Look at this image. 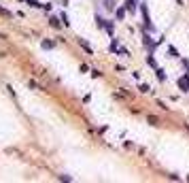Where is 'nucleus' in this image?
<instances>
[{"label":"nucleus","instance_id":"12","mask_svg":"<svg viewBox=\"0 0 189 183\" xmlns=\"http://www.w3.org/2000/svg\"><path fill=\"white\" fill-rule=\"evenodd\" d=\"M28 4H30V7H34V9H43V7H45V4H40L38 0H28Z\"/></svg>","mask_w":189,"mask_h":183},{"label":"nucleus","instance_id":"9","mask_svg":"<svg viewBox=\"0 0 189 183\" xmlns=\"http://www.w3.org/2000/svg\"><path fill=\"white\" fill-rule=\"evenodd\" d=\"M79 45H81V47L85 49L87 53H92V47H89V43H87V41H83V38H79Z\"/></svg>","mask_w":189,"mask_h":183},{"label":"nucleus","instance_id":"15","mask_svg":"<svg viewBox=\"0 0 189 183\" xmlns=\"http://www.w3.org/2000/svg\"><path fill=\"white\" fill-rule=\"evenodd\" d=\"M59 19H62V24H64V26L70 24V22H68V15H66V13H62V17H59Z\"/></svg>","mask_w":189,"mask_h":183},{"label":"nucleus","instance_id":"16","mask_svg":"<svg viewBox=\"0 0 189 183\" xmlns=\"http://www.w3.org/2000/svg\"><path fill=\"white\" fill-rule=\"evenodd\" d=\"M0 13H2V15H4V17H11V13L7 11V9H4V7H2V4H0Z\"/></svg>","mask_w":189,"mask_h":183},{"label":"nucleus","instance_id":"13","mask_svg":"<svg viewBox=\"0 0 189 183\" xmlns=\"http://www.w3.org/2000/svg\"><path fill=\"white\" fill-rule=\"evenodd\" d=\"M104 7L108 11H115V0H104Z\"/></svg>","mask_w":189,"mask_h":183},{"label":"nucleus","instance_id":"4","mask_svg":"<svg viewBox=\"0 0 189 183\" xmlns=\"http://www.w3.org/2000/svg\"><path fill=\"white\" fill-rule=\"evenodd\" d=\"M166 51H168V58H181V55H178V51H177V47H172V45H168Z\"/></svg>","mask_w":189,"mask_h":183},{"label":"nucleus","instance_id":"3","mask_svg":"<svg viewBox=\"0 0 189 183\" xmlns=\"http://www.w3.org/2000/svg\"><path fill=\"white\" fill-rule=\"evenodd\" d=\"M147 64H149V66H153V68H157V60H155L153 51H149V55H147Z\"/></svg>","mask_w":189,"mask_h":183},{"label":"nucleus","instance_id":"17","mask_svg":"<svg viewBox=\"0 0 189 183\" xmlns=\"http://www.w3.org/2000/svg\"><path fill=\"white\" fill-rule=\"evenodd\" d=\"M183 66H185V70L189 73V60H183Z\"/></svg>","mask_w":189,"mask_h":183},{"label":"nucleus","instance_id":"10","mask_svg":"<svg viewBox=\"0 0 189 183\" xmlns=\"http://www.w3.org/2000/svg\"><path fill=\"white\" fill-rule=\"evenodd\" d=\"M40 47H43V49H53V47H55V43H53V41H43Z\"/></svg>","mask_w":189,"mask_h":183},{"label":"nucleus","instance_id":"1","mask_svg":"<svg viewBox=\"0 0 189 183\" xmlns=\"http://www.w3.org/2000/svg\"><path fill=\"white\" fill-rule=\"evenodd\" d=\"M140 13H142V26H144V30L147 32H155V26L151 22V17H149V7L144 2H140Z\"/></svg>","mask_w":189,"mask_h":183},{"label":"nucleus","instance_id":"11","mask_svg":"<svg viewBox=\"0 0 189 183\" xmlns=\"http://www.w3.org/2000/svg\"><path fill=\"white\" fill-rule=\"evenodd\" d=\"M59 22H62V19H58V17H51V19H49V24L53 26V28H62V24H59Z\"/></svg>","mask_w":189,"mask_h":183},{"label":"nucleus","instance_id":"14","mask_svg":"<svg viewBox=\"0 0 189 183\" xmlns=\"http://www.w3.org/2000/svg\"><path fill=\"white\" fill-rule=\"evenodd\" d=\"M138 89H140L142 94H149V92H151V87L147 85V83H142V85H140V87H138Z\"/></svg>","mask_w":189,"mask_h":183},{"label":"nucleus","instance_id":"6","mask_svg":"<svg viewBox=\"0 0 189 183\" xmlns=\"http://www.w3.org/2000/svg\"><path fill=\"white\" fill-rule=\"evenodd\" d=\"M155 75H157V79H159L162 83L166 81V70H164V68H159V66H157V68H155Z\"/></svg>","mask_w":189,"mask_h":183},{"label":"nucleus","instance_id":"7","mask_svg":"<svg viewBox=\"0 0 189 183\" xmlns=\"http://www.w3.org/2000/svg\"><path fill=\"white\" fill-rule=\"evenodd\" d=\"M104 30H106L108 34L113 36V32H115V24H113V22H108V19H106V26H104Z\"/></svg>","mask_w":189,"mask_h":183},{"label":"nucleus","instance_id":"2","mask_svg":"<svg viewBox=\"0 0 189 183\" xmlns=\"http://www.w3.org/2000/svg\"><path fill=\"white\" fill-rule=\"evenodd\" d=\"M177 85H178V89H181V92H189V73H185L183 77H178Z\"/></svg>","mask_w":189,"mask_h":183},{"label":"nucleus","instance_id":"18","mask_svg":"<svg viewBox=\"0 0 189 183\" xmlns=\"http://www.w3.org/2000/svg\"><path fill=\"white\" fill-rule=\"evenodd\" d=\"M177 4H183V0H177Z\"/></svg>","mask_w":189,"mask_h":183},{"label":"nucleus","instance_id":"8","mask_svg":"<svg viewBox=\"0 0 189 183\" xmlns=\"http://www.w3.org/2000/svg\"><path fill=\"white\" fill-rule=\"evenodd\" d=\"M96 26H98V28H102V30H104V26H106V19H102V17H100V15H96Z\"/></svg>","mask_w":189,"mask_h":183},{"label":"nucleus","instance_id":"5","mask_svg":"<svg viewBox=\"0 0 189 183\" xmlns=\"http://www.w3.org/2000/svg\"><path fill=\"white\" fill-rule=\"evenodd\" d=\"M125 11H128L125 7H119V9H115V15H117V19H119V22H121V19L125 17Z\"/></svg>","mask_w":189,"mask_h":183}]
</instances>
